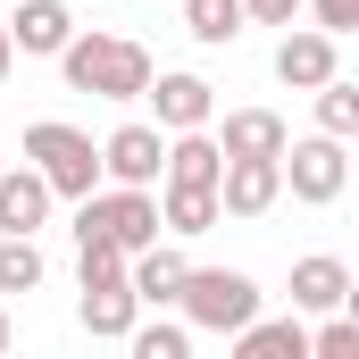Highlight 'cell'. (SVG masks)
<instances>
[{
  "label": "cell",
  "instance_id": "obj_1",
  "mask_svg": "<svg viewBox=\"0 0 359 359\" xmlns=\"http://www.w3.org/2000/svg\"><path fill=\"white\" fill-rule=\"evenodd\" d=\"M59 67H67V92H92V100H142L151 84V50L134 34H67Z\"/></svg>",
  "mask_w": 359,
  "mask_h": 359
},
{
  "label": "cell",
  "instance_id": "obj_2",
  "mask_svg": "<svg viewBox=\"0 0 359 359\" xmlns=\"http://www.w3.org/2000/svg\"><path fill=\"white\" fill-rule=\"evenodd\" d=\"M76 276H84V301H76L84 334L92 343H126V326L142 318V301L126 284V251L117 243H76Z\"/></svg>",
  "mask_w": 359,
  "mask_h": 359
},
{
  "label": "cell",
  "instance_id": "obj_3",
  "mask_svg": "<svg viewBox=\"0 0 359 359\" xmlns=\"http://www.w3.org/2000/svg\"><path fill=\"white\" fill-rule=\"evenodd\" d=\"M25 159L42 168V184H50L59 201H84V192H100V142H92L84 126H67V117L25 126Z\"/></svg>",
  "mask_w": 359,
  "mask_h": 359
},
{
  "label": "cell",
  "instance_id": "obj_4",
  "mask_svg": "<svg viewBox=\"0 0 359 359\" xmlns=\"http://www.w3.org/2000/svg\"><path fill=\"white\" fill-rule=\"evenodd\" d=\"M176 309H184L192 334H234L243 318H259V284H251L243 268H184Z\"/></svg>",
  "mask_w": 359,
  "mask_h": 359
},
{
  "label": "cell",
  "instance_id": "obj_5",
  "mask_svg": "<svg viewBox=\"0 0 359 359\" xmlns=\"http://www.w3.org/2000/svg\"><path fill=\"white\" fill-rule=\"evenodd\" d=\"M276 168H284V192H292L301 209H334V201H343V184H351V159H343V142H334V134L284 142V151H276Z\"/></svg>",
  "mask_w": 359,
  "mask_h": 359
},
{
  "label": "cell",
  "instance_id": "obj_6",
  "mask_svg": "<svg viewBox=\"0 0 359 359\" xmlns=\"http://www.w3.org/2000/svg\"><path fill=\"white\" fill-rule=\"evenodd\" d=\"M159 168H168V134L151 117H126L100 142V184H159Z\"/></svg>",
  "mask_w": 359,
  "mask_h": 359
},
{
  "label": "cell",
  "instance_id": "obj_7",
  "mask_svg": "<svg viewBox=\"0 0 359 359\" xmlns=\"http://www.w3.org/2000/svg\"><path fill=\"white\" fill-rule=\"evenodd\" d=\"M334 67H343V34H326V25H284V42H276V84L318 92Z\"/></svg>",
  "mask_w": 359,
  "mask_h": 359
},
{
  "label": "cell",
  "instance_id": "obj_8",
  "mask_svg": "<svg viewBox=\"0 0 359 359\" xmlns=\"http://www.w3.org/2000/svg\"><path fill=\"white\" fill-rule=\"evenodd\" d=\"M142 100H151V126H159V134H184V126H209V117H217V92H209V76H192V67H176V76L151 67Z\"/></svg>",
  "mask_w": 359,
  "mask_h": 359
},
{
  "label": "cell",
  "instance_id": "obj_9",
  "mask_svg": "<svg viewBox=\"0 0 359 359\" xmlns=\"http://www.w3.org/2000/svg\"><path fill=\"white\" fill-rule=\"evenodd\" d=\"M284 201V168L276 159H226L217 168V217H268Z\"/></svg>",
  "mask_w": 359,
  "mask_h": 359
},
{
  "label": "cell",
  "instance_id": "obj_10",
  "mask_svg": "<svg viewBox=\"0 0 359 359\" xmlns=\"http://www.w3.org/2000/svg\"><path fill=\"white\" fill-rule=\"evenodd\" d=\"M67 34H76V8L67 0H17L8 8V50H25V59H59Z\"/></svg>",
  "mask_w": 359,
  "mask_h": 359
},
{
  "label": "cell",
  "instance_id": "obj_11",
  "mask_svg": "<svg viewBox=\"0 0 359 359\" xmlns=\"http://www.w3.org/2000/svg\"><path fill=\"white\" fill-rule=\"evenodd\" d=\"M50 201H59V192L42 184L34 159H25V168L0 159V234H42V226H50Z\"/></svg>",
  "mask_w": 359,
  "mask_h": 359
},
{
  "label": "cell",
  "instance_id": "obj_12",
  "mask_svg": "<svg viewBox=\"0 0 359 359\" xmlns=\"http://www.w3.org/2000/svg\"><path fill=\"white\" fill-rule=\"evenodd\" d=\"M209 142H217L226 159H276V151L292 142V126H284L276 109H226V126L209 117Z\"/></svg>",
  "mask_w": 359,
  "mask_h": 359
},
{
  "label": "cell",
  "instance_id": "obj_13",
  "mask_svg": "<svg viewBox=\"0 0 359 359\" xmlns=\"http://www.w3.org/2000/svg\"><path fill=\"white\" fill-rule=\"evenodd\" d=\"M292 309H301V318L351 309V268H343L334 251H309V259H292Z\"/></svg>",
  "mask_w": 359,
  "mask_h": 359
},
{
  "label": "cell",
  "instance_id": "obj_14",
  "mask_svg": "<svg viewBox=\"0 0 359 359\" xmlns=\"http://www.w3.org/2000/svg\"><path fill=\"white\" fill-rule=\"evenodd\" d=\"M184 259L176 243H142V251H126V284H134V301L142 309H176V284H184Z\"/></svg>",
  "mask_w": 359,
  "mask_h": 359
},
{
  "label": "cell",
  "instance_id": "obj_15",
  "mask_svg": "<svg viewBox=\"0 0 359 359\" xmlns=\"http://www.w3.org/2000/svg\"><path fill=\"white\" fill-rule=\"evenodd\" d=\"M234 351L243 359H309V326H301V309L292 318H243L234 326Z\"/></svg>",
  "mask_w": 359,
  "mask_h": 359
},
{
  "label": "cell",
  "instance_id": "obj_16",
  "mask_svg": "<svg viewBox=\"0 0 359 359\" xmlns=\"http://www.w3.org/2000/svg\"><path fill=\"white\" fill-rule=\"evenodd\" d=\"M209 226H217V192H209V184H159V234L192 243V234H209Z\"/></svg>",
  "mask_w": 359,
  "mask_h": 359
},
{
  "label": "cell",
  "instance_id": "obj_17",
  "mask_svg": "<svg viewBox=\"0 0 359 359\" xmlns=\"http://www.w3.org/2000/svg\"><path fill=\"white\" fill-rule=\"evenodd\" d=\"M243 0H184V34L201 42V50H226V42H243Z\"/></svg>",
  "mask_w": 359,
  "mask_h": 359
},
{
  "label": "cell",
  "instance_id": "obj_18",
  "mask_svg": "<svg viewBox=\"0 0 359 359\" xmlns=\"http://www.w3.org/2000/svg\"><path fill=\"white\" fill-rule=\"evenodd\" d=\"M42 276H50V259L34 234H0V292H42Z\"/></svg>",
  "mask_w": 359,
  "mask_h": 359
},
{
  "label": "cell",
  "instance_id": "obj_19",
  "mask_svg": "<svg viewBox=\"0 0 359 359\" xmlns=\"http://www.w3.org/2000/svg\"><path fill=\"white\" fill-rule=\"evenodd\" d=\"M318 134H334V142H351V134H359V84L343 76V67L318 84Z\"/></svg>",
  "mask_w": 359,
  "mask_h": 359
},
{
  "label": "cell",
  "instance_id": "obj_20",
  "mask_svg": "<svg viewBox=\"0 0 359 359\" xmlns=\"http://www.w3.org/2000/svg\"><path fill=\"white\" fill-rule=\"evenodd\" d=\"M126 343H134V359H184V351H192V326H168V318H151V326H142V318H134V326H126Z\"/></svg>",
  "mask_w": 359,
  "mask_h": 359
},
{
  "label": "cell",
  "instance_id": "obj_21",
  "mask_svg": "<svg viewBox=\"0 0 359 359\" xmlns=\"http://www.w3.org/2000/svg\"><path fill=\"white\" fill-rule=\"evenodd\" d=\"M309 359H359V318H343V309H326V326L309 334Z\"/></svg>",
  "mask_w": 359,
  "mask_h": 359
},
{
  "label": "cell",
  "instance_id": "obj_22",
  "mask_svg": "<svg viewBox=\"0 0 359 359\" xmlns=\"http://www.w3.org/2000/svg\"><path fill=\"white\" fill-rule=\"evenodd\" d=\"M301 8H309L326 34H359V0H301Z\"/></svg>",
  "mask_w": 359,
  "mask_h": 359
},
{
  "label": "cell",
  "instance_id": "obj_23",
  "mask_svg": "<svg viewBox=\"0 0 359 359\" xmlns=\"http://www.w3.org/2000/svg\"><path fill=\"white\" fill-rule=\"evenodd\" d=\"M243 17H251V25H292L301 0H243Z\"/></svg>",
  "mask_w": 359,
  "mask_h": 359
},
{
  "label": "cell",
  "instance_id": "obj_24",
  "mask_svg": "<svg viewBox=\"0 0 359 359\" xmlns=\"http://www.w3.org/2000/svg\"><path fill=\"white\" fill-rule=\"evenodd\" d=\"M8 67H17V50H8V17H0V84H8Z\"/></svg>",
  "mask_w": 359,
  "mask_h": 359
},
{
  "label": "cell",
  "instance_id": "obj_25",
  "mask_svg": "<svg viewBox=\"0 0 359 359\" xmlns=\"http://www.w3.org/2000/svg\"><path fill=\"white\" fill-rule=\"evenodd\" d=\"M0 351H8V292H0Z\"/></svg>",
  "mask_w": 359,
  "mask_h": 359
}]
</instances>
